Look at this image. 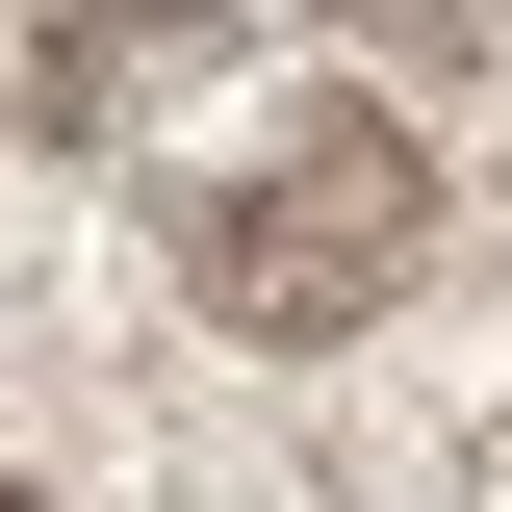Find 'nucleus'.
I'll list each match as a JSON object with an SVG mask.
<instances>
[{
	"instance_id": "1",
	"label": "nucleus",
	"mask_w": 512,
	"mask_h": 512,
	"mask_svg": "<svg viewBox=\"0 0 512 512\" xmlns=\"http://www.w3.org/2000/svg\"><path fill=\"white\" fill-rule=\"evenodd\" d=\"M384 282H410V128H359V103H308L231 205H205V308L231 333H359Z\"/></svg>"
}]
</instances>
